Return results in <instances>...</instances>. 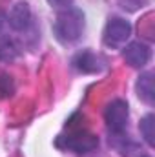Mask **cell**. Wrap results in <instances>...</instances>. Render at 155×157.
Returning <instances> with one entry per match:
<instances>
[{
  "label": "cell",
  "mask_w": 155,
  "mask_h": 157,
  "mask_svg": "<svg viewBox=\"0 0 155 157\" xmlns=\"http://www.w3.org/2000/svg\"><path fill=\"white\" fill-rule=\"evenodd\" d=\"M84 28H86L84 11L71 6V7L57 13L55 24H53V33H55V39L60 44H73L82 37Z\"/></svg>",
  "instance_id": "6da1fadb"
},
{
  "label": "cell",
  "mask_w": 155,
  "mask_h": 157,
  "mask_svg": "<svg viewBox=\"0 0 155 157\" xmlns=\"http://www.w3.org/2000/svg\"><path fill=\"white\" fill-rule=\"evenodd\" d=\"M7 26L11 28V31L20 33L22 37H26V44H29V46H35V42L39 40L33 11H31L29 4L24 2V0L17 2L9 9V13H7Z\"/></svg>",
  "instance_id": "7a4b0ae2"
},
{
  "label": "cell",
  "mask_w": 155,
  "mask_h": 157,
  "mask_svg": "<svg viewBox=\"0 0 155 157\" xmlns=\"http://www.w3.org/2000/svg\"><path fill=\"white\" fill-rule=\"evenodd\" d=\"M55 146L60 150H68L73 154H88L99 148V137L86 130H75L68 135H59L55 141Z\"/></svg>",
  "instance_id": "3957f363"
},
{
  "label": "cell",
  "mask_w": 155,
  "mask_h": 157,
  "mask_svg": "<svg viewBox=\"0 0 155 157\" xmlns=\"http://www.w3.org/2000/svg\"><path fill=\"white\" fill-rule=\"evenodd\" d=\"M130 121V106L124 99H113L104 110V122L110 133H124Z\"/></svg>",
  "instance_id": "277c9868"
},
{
  "label": "cell",
  "mask_w": 155,
  "mask_h": 157,
  "mask_svg": "<svg viewBox=\"0 0 155 157\" xmlns=\"http://www.w3.org/2000/svg\"><path fill=\"white\" fill-rule=\"evenodd\" d=\"M130 37H131V24L126 18H122V17H110L108 18L106 28H104V35H102V40L108 48H112V49L122 48Z\"/></svg>",
  "instance_id": "5b68a950"
},
{
  "label": "cell",
  "mask_w": 155,
  "mask_h": 157,
  "mask_svg": "<svg viewBox=\"0 0 155 157\" xmlns=\"http://www.w3.org/2000/svg\"><path fill=\"white\" fill-rule=\"evenodd\" d=\"M71 66L77 70L78 73L93 75V73H100L106 68V60L100 55L93 53L91 49H82V51H78L77 55L73 57Z\"/></svg>",
  "instance_id": "8992f818"
},
{
  "label": "cell",
  "mask_w": 155,
  "mask_h": 157,
  "mask_svg": "<svg viewBox=\"0 0 155 157\" xmlns=\"http://www.w3.org/2000/svg\"><path fill=\"white\" fill-rule=\"evenodd\" d=\"M122 57L131 68H144L152 59V48L141 40H135L124 48Z\"/></svg>",
  "instance_id": "52a82bcc"
},
{
  "label": "cell",
  "mask_w": 155,
  "mask_h": 157,
  "mask_svg": "<svg viewBox=\"0 0 155 157\" xmlns=\"http://www.w3.org/2000/svg\"><path fill=\"white\" fill-rule=\"evenodd\" d=\"M135 91L139 95V99L142 102H146L148 106L155 104V86H153V73L152 71H144L141 73L137 82H135Z\"/></svg>",
  "instance_id": "ba28073f"
},
{
  "label": "cell",
  "mask_w": 155,
  "mask_h": 157,
  "mask_svg": "<svg viewBox=\"0 0 155 157\" xmlns=\"http://www.w3.org/2000/svg\"><path fill=\"white\" fill-rule=\"evenodd\" d=\"M20 53H22V46L18 40L7 35L6 31L0 33V60L2 62H13Z\"/></svg>",
  "instance_id": "9c48e42d"
},
{
  "label": "cell",
  "mask_w": 155,
  "mask_h": 157,
  "mask_svg": "<svg viewBox=\"0 0 155 157\" xmlns=\"http://www.w3.org/2000/svg\"><path fill=\"white\" fill-rule=\"evenodd\" d=\"M110 144H113L122 155H131V152L137 150V143L124 133H110Z\"/></svg>",
  "instance_id": "30bf717a"
},
{
  "label": "cell",
  "mask_w": 155,
  "mask_h": 157,
  "mask_svg": "<svg viewBox=\"0 0 155 157\" xmlns=\"http://www.w3.org/2000/svg\"><path fill=\"white\" fill-rule=\"evenodd\" d=\"M139 130H141V135H142L144 143L150 148H153L155 146V115L153 113H146L144 117L141 119Z\"/></svg>",
  "instance_id": "8fae6325"
},
{
  "label": "cell",
  "mask_w": 155,
  "mask_h": 157,
  "mask_svg": "<svg viewBox=\"0 0 155 157\" xmlns=\"http://www.w3.org/2000/svg\"><path fill=\"white\" fill-rule=\"evenodd\" d=\"M15 93V80L7 73H0V97H11Z\"/></svg>",
  "instance_id": "7c38bea8"
},
{
  "label": "cell",
  "mask_w": 155,
  "mask_h": 157,
  "mask_svg": "<svg viewBox=\"0 0 155 157\" xmlns=\"http://www.w3.org/2000/svg\"><path fill=\"white\" fill-rule=\"evenodd\" d=\"M47 2H49L51 7H55V9H59V11L68 9V7L73 6V0H47Z\"/></svg>",
  "instance_id": "4fadbf2b"
},
{
  "label": "cell",
  "mask_w": 155,
  "mask_h": 157,
  "mask_svg": "<svg viewBox=\"0 0 155 157\" xmlns=\"http://www.w3.org/2000/svg\"><path fill=\"white\" fill-rule=\"evenodd\" d=\"M6 26H7V13H4V11L0 9V33H4Z\"/></svg>",
  "instance_id": "5bb4252c"
},
{
  "label": "cell",
  "mask_w": 155,
  "mask_h": 157,
  "mask_svg": "<svg viewBox=\"0 0 155 157\" xmlns=\"http://www.w3.org/2000/svg\"><path fill=\"white\" fill-rule=\"evenodd\" d=\"M141 157H150V155H141Z\"/></svg>",
  "instance_id": "9a60e30c"
}]
</instances>
